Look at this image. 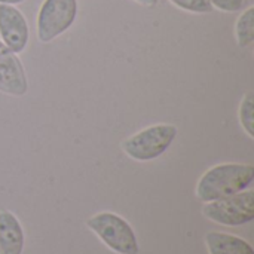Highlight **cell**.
<instances>
[{"instance_id":"cell-1","label":"cell","mask_w":254,"mask_h":254,"mask_svg":"<svg viewBox=\"0 0 254 254\" xmlns=\"http://www.w3.org/2000/svg\"><path fill=\"white\" fill-rule=\"evenodd\" d=\"M253 180L254 167L252 164H219L199 177L195 195L202 202H211L246 190Z\"/></svg>"},{"instance_id":"cell-2","label":"cell","mask_w":254,"mask_h":254,"mask_svg":"<svg viewBox=\"0 0 254 254\" xmlns=\"http://www.w3.org/2000/svg\"><path fill=\"white\" fill-rule=\"evenodd\" d=\"M179 128L174 124H155L127 137L121 147L132 161L149 162L164 155L174 143Z\"/></svg>"},{"instance_id":"cell-3","label":"cell","mask_w":254,"mask_h":254,"mask_svg":"<svg viewBox=\"0 0 254 254\" xmlns=\"http://www.w3.org/2000/svg\"><path fill=\"white\" fill-rule=\"evenodd\" d=\"M86 226L107 249L116 254H138L140 252L132 226L116 213H97L86 220Z\"/></svg>"},{"instance_id":"cell-4","label":"cell","mask_w":254,"mask_h":254,"mask_svg":"<svg viewBox=\"0 0 254 254\" xmlns=\"http://www.w3.org/2000/svg\"><path fill=\"white\" fill-rule=\"evenodd\" d=\"M77 13V0H43L36 18L37 40L51 43L58 39L76 22Z\"/></svg>"},{"instance_id":"cell-5","label":"cell","mask_w":254,"mask_h":254,"mask_svg":"<svg viewBox=\"0 0 254 254\" xmlns=\"http://www.w3.org/2000/svg\"><path fill=\"white\" fill-rule=\"evenodd\" d=\"M202 214L222 226H243L254 219V192L243 190L211 202H205Z\"/></svg>"},{"instance_id":"cell-6","label":"cell","mask_w":254,"mask_h":254,"mask_svg":"<svg viewBox=\"0 0 254 254\" xmlns=\"http://www.w3.org/2000/svg\"><path fill=\"white\" fill-rule=\"evenodd\" d=\"M0 40L16 55L24 52L28 46V21L13 4H0Z\"/></svg>"},{"instance_id":"cell-7","label":"cell","mask_w":254,"mask_h":254,"mask_svg":"<svg viewBox=\"0 0 254 254\" xmlns=\"http://www.w3.org/2000/svg\"><path fill=\"white\" fill-rule=\"evenodd\" d=\"M0 92L9 97H24L28 79L21 58L0 40Z\"/></svg>"},{"instance_id":"cell-8","label":"cell","mask_w":254,"mask_h":254,"mask_svg":"<svg viewBox=\"0 0 254 254\" xmlns=\"http://www.w3.org/2000/svg\"><path fill=\"white\" fill-rule=\"evenodd\" d=\"M25 235L18 217L3 210L0 211V254H22Z\"/></svg>"},{"instance_id":"cell-9","label":"cell","mask_w":254,"mask_h":254,"mask_svg":"<svg viewBox=\"0 0 254 254\" xmlns=\"http://www.w3.org/2000/svg\"><path fill=\"white\" fill-rule=\"evenodd\" d=\"M205 246L210 254H254L253 247L246 240L226 232H208Z\"/></svg>"},{"instance_id":"cell-10","label":"cell","mask_w":254,"mask_h":254,"mask_svg":"<svg viewBox=\"0 0 254 254\" xmlns=\"http://www.w3.org/2000/svg\"><path fill=\"white\" fill-rule=\"evenodd\" d=\"M235 39L241 49L252 46L254 42V6H247L235 22Z\"/></svg>"},{"instance_id":"cell-11","label":"cell","mask_w":254,"mask_h":254,"mask_svg":"<svg viewBox=\"0 0 254 254\" xmlns=\"http://www.w3.org/2000/svg\"><path fill=\"white\" fill-rule=\"evenodd\" d=\"M238 118L246 134L250 138H254V101L252 92H247L243 97L238 107Z\"/></svg>"},{"instance_id":"cell-12","label":"cell","mask_w":254,"mask_h":254,"mask_svg":"<svg viewBox=\"0 0 254 254\" xmlns=\"http://www.w3.org/2000/svg\"><path fill=\"white\" fill-rule=\"evenodd\" d=\"M176 7L190 13H210L214 7L210 0H170Z\"/></svg>"},{"instance_id":"cell-13","label":"cell","mask_w":254,"mask_h":254,"mask_svg":"<svg viewBox=\"0 0 254 254\" xmlns=\"http://www.w3.org/2000/svg\"><path fill=\"white\" fill-rule=\"evenodd\" d=\"M214 9H219L222 12H240L247 6L249 0H210Z\"/></svg>"},{"instance_id":"cell-14","label":"cell","mask_w":254,"mask_h":254,"mask_svg":"<svg viewBox=\"0 0 254 254\" xmlns=\"http://www.w3.org/2000/svg\"><path fill=\"white\" fill-rule=\"evenodd\" d=\"M134 1L141 6H146V7H155L159 3V0H134Z\"/></svg>"},{"instance_id":"cell-15","label":"cell","mask_w":254,"mask_h":254,"mask_svg":"<svg viewBox=\"0 0 254 254\" xmlns=\"http://www.w3.org/2000/svg\"><path fill=\"white\" fill-rule=\"evenodd\" d=\"M25 0H0V4H13V6H16V4H19V3H24Z\"/></svg>"}]
</instances>
